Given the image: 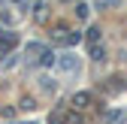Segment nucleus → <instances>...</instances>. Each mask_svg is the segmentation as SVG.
<instances>
[{"mask_svg": "<svg viewBox=\"0 0 127 124\" xmlns=\"http://www.w3.org/2000/svg\"><path fill=\"white\" fill-rule=\"evenodd\" d=\"M58 70L61 73H76L79 70V58L76 55H61L58 58Z\"/></svg>", "mask_w": 127, "mask_h": 124, "instance_id": "1", "label": "nucleus"}, {"mask_svg": "<svg viewBox=\"0 0 127 124\" xmlns=\"http://www.w3.org/2000/svg\"><path fill=\"white\" fill-rule=\"evenodd\" d=\"M91 58H94V61H103V58H106V45L91 42Z\"/></svg>", "mask_w": 127, "mask_h": 124, "instance_id": "2", "label": "nucleus"}, {"mask_svg": "<svg viewBox=\"0 0 127 124\" xmlns=\"http://www.w3.org/2000/svg\"><path fill=\"white\" fill-rule=\"evenodd\" d=\"M88 103H91V94H76V97H73V106H79V109L88 106Z\"/></svg>", "mask_w": 127, "mask_h": 124, "instance_id": "3", "label": "nucleus"}, {"mask_svg": "<svg viewBox=\"0 0 127 124\" xmlns=\"http://www.w3.org/2000/svg\"><path fill=\"white\" fill-rule=\"evenodd\" d=\"M39 64H42V67H52V64H55V55H52L49 49H45V52L39 55Z\"/></svg>", "mask_w": 127, "mask_h": 124, "instance_id": "4", "label": "nucleus"}, {"mask_svg": "<svg viewBox=\"0 0 127 124\" xmlns=\"http://www.w3.org/2000/svg\"><path fill=\"white\" fill-rule=\"evenodd\" d=\"M15 42H18V39H15V33H9V36H0V45H3V49H12Z\"/></svg>", "mask_w": 127, "mask_h": 124, "instance_id": "5", "label": "nucleus"}, {"mask_svg": "<svg viewBox=\"0 0 127 124\" xmlns=\"http://www.w3.org/2000/svg\"><path fill=\"white\" fill-rule=\"evenodd\" d=\"M76 18H82V21L88 18V3H79L76 6Z\"/></svg>", "mask_w": 127, "mask_h": 124, "instance_id": "6", "label": "nucleus"}, {"mask_svg": "<svg viewBox=\"0 0 127 124\" xmlns=\"http://www.w3.org/2000/svg\"><path fill=\"white\" fill-rule=\"evenodd\" d=\"M27 52H30V55H42V52H45V45H39V42H30V45H27Z\"/></svg>", "mask_w": 127, "mask_h": 124, "instance_id": "7", "label": "nucleus"}, {"mask_svg": "<svg viewBox=\"0 0 127 124\" xmlns=\"http://www.w3.org/2000/svg\"><path fill=\"white\" fill-rule=\"evenodd\" d=\"M88 42H100V27H91L88 30Z\"/></svg>", "mask_w": 127, "mask_h": 124, "instance_id": "8", "label": "nucleus"}]
</instances>
